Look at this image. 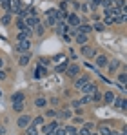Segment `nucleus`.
Segmentation results:
<instances>
[{
    "label": "nucleus",
    "instance_id": "obj_18",
    "mask_svg": "<svg viewBox=\"0 0 127 135\" xmlns=\"http://www.w3.org/2000/svg\"><path fill=\"white\" fill-rule=\"evenodd\" d=\"M24 22H25V26H29V27L33 29L36 24H40V17H25Z\"/></svg>",
    "mask_w": 127,
    "mask_h": 135
},
{
    "label": "nucleus",
    "instance_id": "obj_47",
    "mask_svg": "<svg viewBox=\"0 0 127 135\" xmlns=\"http://www.w3.org/2000/svg\"><path fill=\"white\" fill-rule=\"evenodd\" d=\"M2 66H4V59L0 57V69H2Z\"/></svg>",
    "mask_w": 127,
    "mask_h": 135
},
{
    "label": "nucleus",
    "instance_id": "obj_12",
    "mask_svg": "<svg viewBox=\"0 0 127 135\" xmlns=\"http://www.w3.org/2000/svg\"><path fill=\"white\" fill-rule=\"evenodd\" d=\"M114 97H116V95H114V91H113V90H107L105 93H102V100H104V104H109V106L113 104Z\"/></svg>",
    "mask_w": 127,
    "mask_h": 135
},
{
    "label": "nucleus",
    "instance_id": "obj_1",
    "mask_svg": "<svg viewBox=\"0 0 127 135\" xmlns=\"http://www.w3.org/2000/svg\"><path fill=\"white\" fill-rule=\"evenodd\" d=\"M73 80H75V84H73V88H75V90H78V91H80V88H82L84 84H87V82L91 80V75H89V73H84V75H78V77H76V79H73Z\"/></svg>",
    "mask_w": 127,
    "mask_h": 135
},
{
    "label": "nucleus",
    "instance_id": "obj_8",
    "mask_svg": "<svg viewBox=\"0 0 127 135\" xmlns=\"http://www.w3.org/2000/svg\"><path fill=\"white\" fill-rule=\"evenodd\" d=\"M80 53H82V57H84V59H94V55H96V49L85 44V46H80Z\"/></svg>",
    "mask_w": 127,
    "mask_h": 135
},
{
    "label": "nucleus",
    "instance_id": "obj_32",
    "mask_svg": "<svg viewBox=\"0 0 127 135\" xmlns=\"http://www.w3.org/2000/svg\"><path fill=\"white\" fill-rule=\"evenodd\" d=\"M78 100H80V104H82V106H85V104H91V95H82Z\"/></svg>",
    "mask_w": 127,
    "mask_h": 135
},
{
    "label": "nucleus",
    "instance_id": "obj_13",
    "mask_svg": "<svg viewBox=\"0 0 127 135\" xmlns=\"http://www.w3.org/2000/svg\"><path fill=\"white\" fill-rule=\"evenodd\" d=\"M47 75V68L42 66V64H36V68H35V79H42V77H45Z\"/></svg>",
    "mask_w": 127,
    "mask_h": 135
},
{
    "label": "nucleus",
    "instance_id": "obj_39",
    "mask_svg": "<svg viewBox=\"0 0 127 135\" xmlns=\"http://www.w3.org/2000/svg\"><path fill=\"white\" fill-rule=\"evenodd\" d=\"M0 6H2V7H4L6 11H9V7H11V4H9V0H6V2H2Z\"/></svg>",
    "mask_w": 127,
    "mask_h": 135
},
{
    "label": "nucleus",
    "instance_id": "obj_5",
    "mask_svg": "<svg viewBox=\"0 0 127 135\" xmlns=\"http://www.w3.org/2000/svg\"><path fill=\"white\" fill-rule=\"evenodd\" d=\"M65 75H67L69 79H76V77L80 75V66H78V64H67Z\"/></svg>",
    "mask_w": 127,
    "mask_h": 135
},
{
    "label": "nucleus",
    "instance_id": "obj_7",
    "mask_svg": "<svg viewBox=\"0 0 127 135\" xmlns=\"http://www.w3.org/2000/svg\"><path fill=\"white\" fill-rule=\"evenodd\" d=\"M96 90H100V88H98V84H96V82H93V80H89L87 84H84V86L80 88L82 95H91L93 91H96Z\"/></svg>",
    "mask_w": 127,
    "mask_h": 135
},
{
    "label": "nucleus",
    "instance_id": "obj_14",
    "mask_svg": "<svg viewBox=\"0 0 127 135\" xmlns=\"http://www.w3.org/2000/svg\"><path fill=\"white\" fill-rule=\"evenodd\" d=\"M76 31H78V33H85V35H91V33H93V26L82 22L80 26H76Z\"/></svg>",
    "mask_w": 127,
    "mask_h": 135
},
{
    "label": "nucleus",
    "instance_id": "obj_33",
    "mask_svg": "<svg viewBox=\"0 0 127 135\" xmlns=\"http://www.w3.org/2000/svg\"><path fill=\"white\" fill-rule=\"evenodd\" d=\"M45 117H49V119H56V117H58V110H47V112H45Z\"/></svg>",
    "mask_w": 127,
    "mask_h": 135
},
{
    "label": "nucleus",
    "instance_id": "obj_30",
    "mask_svg": "<svg viewBox=\"0 0 127 135\" xmlns=\"http://www.w3.org/2000/svg\"><path fill=\"white\" fill-rule=\"evenodd\" d=\"M102 22H104V26H113V24H114V18H113L111 15H104V20H102Z\"/></svg>",
    "mask_w": 127,
    "mask_h": 135
},
{
    "label": "nucleus",
    "instance_id": "obj_29",
    "mask_svg": "<svg viewBox=\"0 0 127 135\" xmlns=\"http://www.w3.org/2000/svg\"><path fill=\"white\" fill-rule=\"evenodd\" d=\"M25 135H38V128L33 126V124H29V126L25 128Z\"/></svg>",
    "mask_w": 127,
    "mask_h": 135
},
{
    "label": "nucleus",
    "instance_id": "obj_37",
    "mask_svg": "<svg viewBox=\"0 0 127 135\" xmlns=\"http://www.w3.org/2000/svg\"><path fill=\"white\" fill-rule=\"evenodd\" d=\"M49 62H51V59H49V57H42V59L38 60V64H42V66H47Z\"/></svg>",
    "mask_w": 127,
    "mask_h": 135
},
{
    "label": "nucleus",
    "instance_id": "obj_50",
    "mask_svg": "<svg viewBox=\"0 0 127 135\" xmlns=\"http://www.w3.org/2000/svg\"><path fill=\"white\" fill-rule=\"evenodd\" d=\"M91 135H98V133H91Z\"/></svg>",
    "mask_w": 127,
    "mask_h": 135
},
{
    "label": "nucleus",
    "instance_id": "obj_27",
    "mask_svg": "<svg viewBox=\"0 0 127 135\" xmlns=\"http://www.w3.org/2000/svg\"><path fill=\"white\" fill-rule=\"evenodd\" d=\"M11 20H13V15H11V13L7 11V13H6V15H4V17L0 18V24H4V26H7V24H11Z\"/></svg>",
    "mask_w": 127,
    "mask_h": 135
},
{
    "label": "nucleus",
    "instance_id": "obj_20",
    "mask_svg": "<svg viewBox=\"0 0 127 135\" xmlns=\"http://www.w3.org/2000/svg\"><path fill=\"white\" fill-rule=\"evenodd\" d=\"M73 117V110L71 108H64L58 112V119H64V120H67V119H71Z\"/></svg>",
    "mask_w": 127,
    "mask_h": 135
},
{
    "label": "nucleus",
    "instance_id": "obj_21",
    "mask_svg": "<svg viewBox=\"0 0 127 135\" xmlns=\"http://www.w3.org/2000/svg\"><path fill=\"white\" fill-rule=\"evenodd\" d=\"M98 132H100L98 135H116L114 130H111L109 126H104V124H100V126H98Z\"/></svg>",
    "mask_w": 127,
    "mask_h": 135
},
{
    "label": "nucleus",
    "instance_id": "obj_35",
    "mask_svg": "<svg viewBox=\"0 0 127 135\" xmlns=\"http://www.w3.org/2000/svg\"><path fill=\"white\" fill-rule=\"evenodd\" d=\"M80 100H71V104H69V108H73V110H80Z\"/></svg>",
    "mask_w": 127,
    "mask_h": 135
},
{
    "label": "nucleus",
    "instance_id": "obj_23",
    "mask_svg": "<svg viewBox=\"0 0 127 135\" xmlns=\"http://www.w3.org/2000/svg\"><path fill=\"white\" fill-rule=\"evenodd\" d=\"M31 124H33V126H36V128H40L42 124H45V119H44L42 115H38V117H33Z\"/></svg>",
    "mask_w": 127,
    "mask_h": 135
},
{
    "label": "nucleus",
    "instance_id": "obj_11",
    "mask_svg": "<svg viewBox=\"0 0 127 135\" xmlns=\"http://www.w3.org/2000/svg\"><path fill=\"white\" fill-rule=\"evenodd\" d=\"M31 59H33V55H31V51H25V53H20V57H18V66L20 68H25L29 62H31Z\"/></svg>",
    "mask_w": 127,
    "mask_h": 135
},
{
    "label": "nucleus",
    "instance_id": "obj_3",
    "mask_svg": "<svg viewBox=\"0 0 127 135\" xmlns=\"http://www.w3.org/2000/svg\"><path fill=\"white\" fill-rule=\"evenodd\" d=\"M31 120H33V117H31V115H27V113H22L20 117L17 119V126H18L20 130H25V128L31 124Z\"/></svg>",
    "mask_w": 127,
    "mask_h": 135
},
{
    "label": "nucleus",
    "instance_id": "obj_42",
    "mask_svg": "<svg viewBox=\"0 0 127 135\" xmlns=\"http://www.w3.org/2000/svg\"><path fill=\"white\" fill-rule=\"evenodd\" d=\"M75 124H84V119L82 117H75Z\"/></svg>",
    "mask_w": 127,
    "mask_h": 135
},
{
    "label": "nucleus",
    "instance_id": "obj_41",
    "mask_svg": "<svg viewBox=\"0 0 127 135\" xmlns=\"http://www.w3.org/2000/svg\"><path fill=\"white\" fill-rule=\"evenodd\" d=\"M84 128H87V130H93V128H94V124H93V122H84Z\"/></svg>",
    "mask_w": 127,
    "mask_h": 135
},
{
    "label": "nucleus",
    "instance_id": "obj_2",
    "mask_svg": "<svg viewBox=\"0 0 127 135\" xmlns=\"http://www.w3.org/2000/svg\"><path fill=\"white\" fill-rule=\"evenodd\" d=\"M17 53H25V51H29L31 49V38H25V40H18L15 47H13Z\"/></svg>",
    "mask_w": 127,
    "mask_h": 135
},
{
    "label": "nucleus",
    "instance_id": "obj_31",
    "mask_svg": "<svg viewBox=\"0 0 127 135\" xmlns=\"http://www.w3.org/2000/svg\"><path fill=\"white\" fill-rule=\"evenodd\" d=\"M64 60H67L64 53H58L56 57H53V62H55V64H60V62H64Z\"/></svg>",
    "mask_w": 127,
    "mask_h": 135
},
{
    "label": "nucleus",
    "instance_id": "obj_48",
    "mask_svg": "<svg viewBox=\"0 0 127 135\" xmlns=\"http://www.w3.org/2000/svg\"><path fill=\"white\" fill-rule=\"evenodd\" d=\"M116 135H125V128H124V130H122L120 133H116Z\"/></svg>",
    "mask_w": 127,
    "mask_h": 135
},
{
    "label": "nucleus",
    "instance_id": "obj_40",
    "mask_svg": "<svg viewBox=\"0 0 127 135\" xmlns=\"http://www.w3.org/2000/svg\"><path fill=\"white\" fill-rule=\"evenodd\" d=\"M58 102H60V100H58L56 97H51V99H49V104H53V106H58Z\"/></svg>",
    "mask_w": 127,
    "mask_h": 135
},
{
    "label": "nucleus",
    "instance_id": "obj_36",
    "mask_svg": "<svg viewBox=\"0 0 127 135\" xmlns=\"http://www.w3.org/2000/svg\"><path fill=\"white\" fill-rule=\"evenodd\" d=\"M114 4L120 7V9H125V6H127V2L125 0H114Z\"/></svg>",
    "mask_w": 127,
    "mask_h": 135
},
{
    "label": "nucleus",
    "instance_id": "obj_25",
    "mask_svg": "<svg viewBox=\"0 0 127 135\" xmlns=\"http://www.w3.org/2000/svg\"><path fill=\"white\" fill-rule=\"evenodd\" d=\"M93 31H98V33H102V31H105V26H104V22H100V20H96V22L93 24Z\"/></svg>",
    "mask_w": 127,
    "mask_h": 135
},
{
    "label": "nucleus",
    "instance_id": "obj_38",
    "mask_svg": "<svg viewBox=\"0 0 127 135\" xmlns=\"http://www.w3.org/2000/svg\"><path fill=\"white\" fill-rule=\"evenodd\" d=\"M78 135H91V130H87V128H84V126H82V128L78 130Z\"/></svg>",
    "mask_w": 127,
    "mask_h": 135
},
{
    "label": "nucleus",
    "instance_id": "obj_26",
    "mask_svg": "<svg viewBox=\"0 0 127 135\" xmlns=\"http://www.w3.org/2000/svg\"><path fill=\"white\" fill-rule=\"evenodd\" d=\"M67 64H69L67 60H64V62H60V64H56V66H55V73H64L65 68H67Z\"/></svg>",
    "mask_w": 127,
    "mask_h": 135
},
{
    "label": "nucleus",
    "instance_id": "obj_19",
    "mask_svg": "<svg viewBox=\"0 0 127 135\" xmlns=\"http://www.w3.org/2000/svg\"><path fill=\"white\" fill-rule=\"evenodd\" d=\"M44 33H45V24H44V22L36 24V26L33 27V35H36V37H44Z\"/></svg>",
    "mask_w": 127,
    "mask_h": 135
},
{
    "label": "nucleus",
    "instance_id": "obj_24",
    "mask_svg": "<svg viewBox=\"0 0 127 135\" xmlns=\"http://www.w3.org/2000/svg\"><path fill=\"white\" fill-rule=\"evenodd\" d=\"M91 102H102V91L96 90L91 93Z\"/></svg>",
    "mask_w": 127,
    "mask_h": 135
},
{
    "label": "nucleus",
    "instance_id": "obj_34",
    "mask_svg": "<svg viewBox=\"0 0 127 135\" xmlns=\"http://www.w3.org/2000/svg\"><path fill=\"white\" fill-rule=\"evenodd\" d=\"M25 38H31V37H29L27 33H24V31H20V33L17 35V42H18V40H25Z\"/></svg>",
    "mask_w": 127,
    "mask_h": 135
},
{
    "label": "nucleus",
    "instance_id": "obj_4",
    "mask_svg": "<svg viewBox=\"0 0 127 135\" xmlns=\"http://www.w3.org/2000/svg\"><path fill=\"white\" fill-rule=\"evenodd\" d=\"M65 22L69 27H76V26H80L82 24V18H80V15L78 13H69L67 15V18H65Z\"/></svg>",
    "mask_w": 127,
    "mask_h": 135
},
{
    "label": "nucleus",
    "instance_id": "obj_22",
    "mask_svg": "<svg viewBox=\"0 0 127 135\" xmlns=\"http://www.w3.org/2000/svg\"><path fill=\"white\" fill-rule=\"evenodd\" d=\"M35 106H36V108H45V106H47V99H45V97H36V99H35Z\"/></svg>",
    "mask_w": 127,
    "mask_h": 135
},
{
    "label": "nucleus",
    "instance_id": "obj_16",
    "mask_svg": "<svg viewBox=\"0 0 127 135\" xmlns=\"http://www.w3.org/2000/svg\"><path fill=\"white\" fill-rule=\"evenodd\" d=\"M55 27H56V35L62 37L64 33L67 31V22H65V20H58V22L55 24Z\"/></svg>",
    "mask_w": 127,
    "mask_h": 135
},
{
    "label": "nucleus",
    "instance_id": "obj_46",
    "mask_svg": "<svg viewBox=\"0 0 127 135\" xmlns=\"http://www.w3.org/2000/svg\"><path fill=\"white\" fill-rule=\"evenodd\" d=\"M0 135H6V128L4 126H0Z\"/></svg>",
    "mask_w": 127,
    "mask_h": 135
},
{
    "label": "nucleus",
    "instance_id": "obj_49",
    "mask_svg": "<svg viewBox=\"0 0 127 135\" xmlns=\"http://www.w3.org/2000/svg\"><path fill=\"white\" fill-rule=\"evenodd\" d=\"M2 2H6V0H0V4H2Z\"/></svg>",
    "mask_w": 127,
    "mask_h": 135
},
{
    "label": "nucleus",
    "instance_id": "obj_6",
    "mask_svg": "<svg viewBox=\"0 0 127 135\" xmlns=\"http://www.w3.org/2000/svg\"><path fill=\"white\" fill-rule=\"evenodd\" d=\"M94 64H96V68L98 69H104V68L107 66V62H109V57L107 55H104V53H100V55H94Z\"/></svg>",
    "mask_w": 127,
    "mask_h": 135
},
{
    "label": "nucleus",
    "instance_id": "obj_9",
    "mask_svg": "<svg viewBox=\"0 0 127 135\" xmlns=\"http://www.w3.org/2000/svg\"><path fill=\"white\" fill-rule=\"evenodd\" d=\"M122 66V62H120V60H118V59H109V62H107V73H109V75H114V73H116V69H118V68Z\"/></svg>",
    "mask_w": 127,
    "mask_h": 135
},
{
    "label": "nucleus",
    "instance_id": "obj_43",
    "mask_svg": "<svg viewBox=\"0 0 127 135\" xmlns=\"http://www.w3.org/2000/svg\"><path fill=\"white\" fill-rule=\"evenodd\" d=\"M7 79V75H6V71L4 69H0V80H6Z\"/></svg>",
    "mask_w": 127,
    "mask_h": 135
},
{
    "label": "nucleus",
    "instance_id": "obj_45",
    "mask_svg": "<svg viewBox=\"0 0 127 135\" xmlns=\"http://www.w3.org/2000/svg\"><path fill=\"white\" fill-rule=\"evenodd\" d=\"M91 4H93V6H100V4H102V0H91Z\"/></svg>",
    "mask_w": 127,
    "mask_h": 135
},
{
    "label": "nucleus",
    "instance_id": "obj_44",
    "mask_svg": "<svg viewBox=\"0 0 127 135\" xmlns=\"http://www.w3.org/2000/svg\"><path fill=\"white\" fill-rule=\"evenodd\" d=\"M91 18H93V20H100V15H96V13L93 11V13H91Z\"/></svg>",
    "mask_w": 127,
    "mask_h": 135
},
{
    "label": "nucleus",
    "instance_id": "obj_15",
    "mask_svg": "<svg viewBox=\"0 0 127 135\" xmlns=\"http://www.w3.org/2000/svg\"><path fill=\"white\" fill-rule=\"evenodd\" d=\"M11 102H25V93H24V91H15V93H11Z\"/></svg>",
    "mask_w": 127,
    "mask_h": 135
},
{
    "label": "nucleus",
    "instance_id": "obj_28",
    "mask_svg": "<svg viewBox=\"0 0 127 135\" xmlns=\"http://www.w3.org/2000/svg\"><path fill=\"white\" fill-rule=\"evenodd\" d=\"M24 108H25V102H13V112L22 113V112H24Z\"/></svg>",
    "mask_w": 127,
    "mask_h": 135
},
{
    "label": "nucleus",
    "instance_id": "obj_10",
    "mask_svg": "<svg viewBox=\"0 0 127 135\" xmlns=\"http://www.w3.org/2000/svg\"><path fill=\"white\" fill-rule=\"evenodd\" d=\"M113 106H114L116 110H120V112H125V110H127V100H125V97H114Z\"/></svg>",
    "mask_w": 127,
    "mask_h": 135
},
{
    "label": "nucleus",
    "instance_id": "obj_17",
    "mask_svg": "<svg viewBox=\"0 0 127 135\" xmlns=\"http://www.w3.org/2000/svg\"><path fill=\"white\" fill-rule=\"evenodd\" d=\"M75 40H76V44L85 46L89 42V35H85V33H76V35H75Z\"/></svg>",
    "mask_w": 127,
    "mask_h": 135
}]
</instances>
